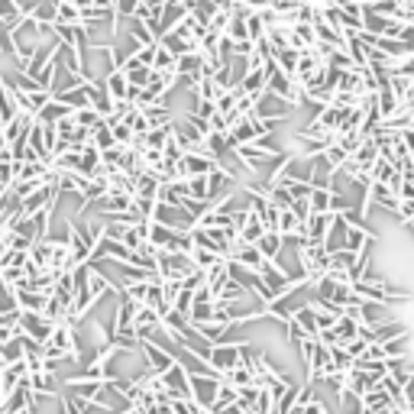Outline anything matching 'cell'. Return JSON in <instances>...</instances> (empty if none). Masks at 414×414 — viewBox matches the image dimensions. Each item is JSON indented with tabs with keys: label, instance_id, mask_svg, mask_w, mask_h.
Instances as JSON below:
<instances>
[{
	"label": "cell",
	"instance_id": "obj_1",
	"mask_svg": "<svg viewBox=\"0 0 414 414\" xmlns=\"http://www.w3.org/2000/svg\"><path fill=\"white\" fill-rule=\"evenodd\" d=\"M330 223H333V211H327V214H311V220L304 223V237L311 239V243H324L330 233Z\"/></svg>",
	"mask_w": 414,
	"mask_h": 414
},
{
	"label": "cell",
	"instance_id": "obj_2",
	"mask_svg": "<svg viewBox=\"0 0 414 414\" xmlns=\"http://www.w3.org/2000/svg\"><path fill=\"white\" fill-rule=\"evenodd\" d=\"M239 88H243L246 94H266V88H268V69L262 65V69H246V75L239 78Z\"/></svg>",
	"mask_w": 414,
	"mask_h": 414
},
{
	"label": "cell",
	"instance_id": "obj_3",
	"mask_svg": "<svg viewBox=\"0 0 414 414\" xmlns=\"http://www.w3.org/2000/svg\"><path fill=\"white\" fill-rule=\"evenodd\" d=\"M69 114H75V107H69L65 100H59V97L52 94V100H49L46 107L39 110V114H36V120H39V123H59V120H65Z\"/></svg>",
	"mask_w": 414,
	"mask_h": 414
},
{
	"label": "cell",
	"instance_id": "obj_4",
	"mask_svg": "<svg viewBox=\"0 0 414 414\" xmlns=\"http://www.w3.org/2000/svg\"><path fill=\"white\" fill-rule=\"evenodd\" d=\"M285 243H288V239H285V233H278V230H266L259 237V249H262V256H266V259H278V256H282V249H285Z\"/></svg>",
	"mask_w": 414,
	"mask_h": 414
},
{
	"label": "cell",
	"instance_id": "obj_5",
	"mask_svg": "<svg viewBox=\"0 0 414 414\" xmlns=\"http://www.w3.org/2000/svg\"><path fill=\"white\" fill-rule=\"evenodd\" d=\"M330 207H333V191H330V188H314V194H311V211L327 214Z\"/></svg>",
	"mask_w": 414,
	"mask_h": 414
},
{
	"label": "cell",
	"instance_id": "obj_6",
	"mask_svg": "<svg viewBox=\"0 0 414 414\" xmlns=\"http://www.w3.org/2000/svg\"><path fill=\"white\" fill-rule=\"evenodd\" d=\"M20 16H23V10H20L16 0H0V23L10 26V23H16Z\"/></svg>",
	"mask_w": 414,
	"mask_h": 414
},
{
	"label": "cell",
	"instance_id": "obj_7",
	"mask_svg": "<svg viewBox=\"0 0 414 414\" xmlns=\"http://www.w3.org/2000/svg\"><path fill=\"white\" fill-rule=\"evenodd\" d=\"M324 159H327L330 165H333V169H340V165H343V162L350 159V153H346V149L340 146V143H330V146L324 149Z\"/></svg>",
	"mask_w": 414,
	"mask_h": 414
},
{
	"label": "cell",
	"instance_id": "obj_8",
	"mask_svg": "<svg viewBox=\"0 0 414 414\" xmlns=\"http://www.w3.org/2000/svg\"><path fill=\"white\" fill-rule=\"evenodd\" d=\"M139 4H143V0H114V13L120 16V20H133Z\"/></svg>",
	"mask_w": 414,
	"mask_h": 414
},
{
	"label": "cell",
	"instance_id": "obj_9",
	"mask_svg": "<svg viewBox=\"0 0 414 414\" xmlns=\"http://www.w3.org/2000/svg\"><path fill=\"white\" fill-rule=\"evenodd\" d=\"M398 220H401V223H408V220H414V198H408V201H401V211H398Z\"/></svg>",
	"mask_w": 414,
	"mask_h": 414
}]
</instances>
